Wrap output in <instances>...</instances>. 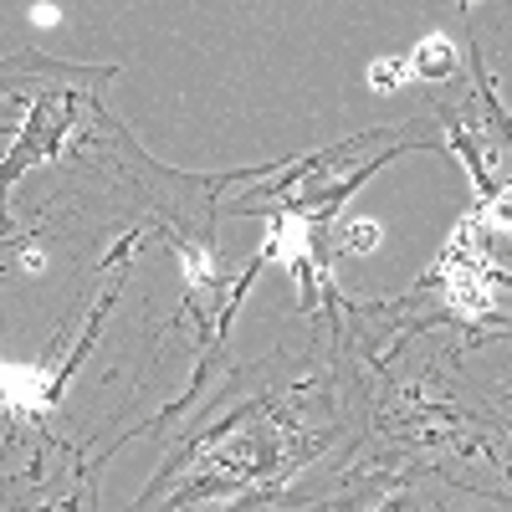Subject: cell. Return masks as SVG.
<instances>
[{
  "mask_svg": "<svg viewBox=\"0 0 512 512\" xmlns=\"http://www.w3.org/2000/svg\"><path fill=\"white\" fill-rule=\"evenodd\" d=\"M344 241H349L354 251H374V246H379V226H374V221H354V226L344 231Z\"/></svg>",
  "mask_w": 512,
  "mask_h": 512,
  "instance_id": "5",
  "label": "cell"
},
{
  "mask_svg": "<svg viewBox=\"0 0 512 512\" xmlns=\"http://www.w3.org/2000/svg\"><path fill=\"white\" fill-rule=\"evenodd\" d=\"M31 21H36V26H52V21H57V11H52V6H36V11H31Z\"/></svg>",
  "mask_w": 512,
  "mask_h": 512,
  "instance_id": "6",
  "label": "cell"
},
{
  "mask_svg": "<svg viewBox=\"0 0 512 512\" xmlns=\"http://www.w3.org/2000/svg\"><path fill=\"white\" fill-rule=\"evenodd\" d=\"M405 72H410V57H379L369 67V88L374 93H395L400 82H405Z\"/></svg>",
  "mask_w": 512,
  "mask_h": 512,
  "instance_id": "4",
  "label": "cell"
},
{
  "mask_svg": "<svg viewBox=\"0 0 512 512\" xmlns=\"http://www.w3.org/2000/svg\"><path fill=\"white\" fill-rule=\"evenodd\" d=\"M180 262H185V287L205 292L210 282H216V256H210L205 246H180Z\"/></svg>",
  "mask_w": 512,
  "mask_h": 512,
  "instance_id": "3",
  "label": "cell"
},
{
  "mask_svg": "<svg viewBox=\"0 0 512 512\" xmlns=\"http://www.w3.org/2000/svg\"><path fill=\"white\" fill-rule=\"evenodd\" d=\"M410 72L420 77V82H441V77H451L456 72V47L446 36H425L420 47L410 52Z\"/></svg>",
  "mask_w": 512,
  "mask_h": 512,
  "instance_id": "2",
  "label": "cell"
},
{
  "mask_svg": "<svg viewBox=\"0 0 512 512\" xmlns=\"http://www.w3.org/2000/svg\"><path fill=\"white\" fill-rule=\"evenodd\" d=\"M67 128H72V103H67V98H41V103L31 108V118H26V128H21V139L11 144L6 164H0V200H6V190L26 175L31 164L52 159V154L62 149Z\"/></svg>",
  "mask_w": 512,
  "mask_h": 512,
  "instance_id": "1",
  "label": "cell"
}]
</instances>
